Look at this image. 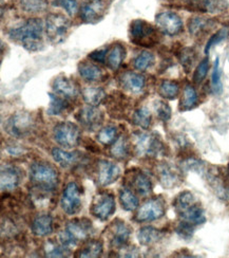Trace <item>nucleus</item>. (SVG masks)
<instances>
[{
	"instance_id": "obj_19",
	"label": "nucleus",
	"mask_w": 229,
	"mask_h": 258,
	"mask_svg": "<svg viewBox=\"0 0 229 258\" xmlns=\"http://www.w3.org/2000/svg\"><path fill=\"white\" fill-rule=\"evenodd\" d=\"M21 173L19 168L13 165H6L2 168L0 175V185L3 191L14 190L20 183Z\"/></svg>"
},
{
	"instance_id": "obj_21",
	"label": "nucleus",
	"mask_w": 229,
	"mask_h": 258,
	"mask_svg": "<svg viewBox=\"0 0 229 258\" xmlns=\"http://www.w3.org/2000/svg\"><path fill=\"white\" fill-rule=\"evenodd\" d=\"M178 215L180 216L181 220L189 222V223L193 224L194 227L195 225L203 224L206 221L205 211L198 201L191 204V206L188 207L187 209H185L184 211L180 212Z\"/></svg>"
},
{
	"instance_id": "obj_17",
	"label": "nucleus",
	"mask_w": 229,
	"mask_h": 258,
	"mask_svg": "<svg viewBox=\"0 0 229 258\" xmlns=\"http://www.w3.org/2000/svg\"><path fill=\"white\" fill-rule=\"evenodd\" d=\"M119 175H121V169L111 161L102 160L98 162L97 183L101 186H108L112 184L118 179Z\"/></svg>"
},
{
	"instance_id": "obj_36",
	"label": "nucleus",
	"mask_w": 229,
	"mask_h": 258,
	"mask_svg": "<svg viewBox=\"0 0 229 258\" xmlns=\"http://www.w3.org/2000/svg\"><path fill=\"white\" fill-rule=\"evenodd\" d=\"M103 253V243L100 240H91L88 243H86L83 248L76 253L78 257L83 258H93L101 256Z\"/></svg>"
},
{
	"instance_id": "obj_27",
	"label": "nucleus",
	"mask_w": 229,
	"mask_h": 258,
	"mask_svg": "<svg viewBox=\"0 0 229 258\" xmlns=\"http://www.w3.org/2000/svg\"><path fill=\"white\" fill-rule=\"evenodd\" d=\"M214 23L210 18L205 17H192L188 21V31L192 36H200L205 34L213 27Z\"/></svg>"
},
{
	"instance_id": "obj_22",
	"label": "nucleus",
	"mask_w": 229,
	"mask_h": 258,
	"mask_svg": "<svg viewBox=\"0 0 229 258\" xmlns=\"http://www.w3.org/2000/svg\"><path fill=\"white\" fill-rule=\"evenodd\" d=\"M79 73L87 82H100L105 78L104 71L90 61H83L79 64Z\"/></svg>"
},
{
	"instance_id": "obj_39",
	"label": "nucleus",
	"mask_w": 229,
	"mask_h": 258,
	"mask_svg": "<svg viewBox=\"0 0 229 258\" xmlns=\"http://www.w3.org/2000/svg\"><path fill=\"white\" fill-rule=\"evenodd\" d=\"M211 90L214 94H221L223 92V83L221 78L219 57L215 58L213 63L212 73H211Z\"/></svg>"
},
{
	"instance_id": "obj_16",
	"label": "nucleus",
	"mask_w": 229,
	"mask_h": 258,
	"mask_svg": "<svg viewBox=\"0 0 229 258\" xmlns=\"http://www.w3.org/2000/svg\"><path fill=\"white\" fill-rule=\"evenodd\" d=\"M64 231L78 244L79 241H84L90 237L93 232V228L92 223L88 219H74L67 223Z\"/></svg>"
},
{
	"instance_id": "obj_31",
	"label": "nucleus",
	"mask_w": 229,
	"mask_h": 258,
	"mask_svg": "<svg viewBox=\"0 0 229 258\" xmlns=\"http://www.w3.org/2000/svg\"><path fill=\"white\" fill-rule=\"evenodd\" d=\"M163 237V233L152 227L141 228L137 232V239L141 245H151L160 241Z\"/></svg>"
},
{
	"instance_id": "obj_20",
	"label": "nucleus",
	"mask_w": 229,
	"mask_h": 258,
	"mask_svg": "<svg viewBox=\"0 0 229 258\" xmlns=\"http://www.w3.org/2000/svg\"><path fill=\"white\" fill-rule=\"evenodd\" d=\"M119 83H121V85L127 91L134 94H138L144 90L146 80L143 75L132 71H127L121 74V77H119Z\"/></svg>"
},
{
	"instance_id": "obj_11",
	"label": "nucleus",
	"mask_w": 229,
	"mask_h": 258,
	"mask_svg": "<svg viewBox=\"0 0 229 258\" xmlns=\"http://www.w3.org/2000/svg\"><path fill=\"white\" fill-rule=\"evenodd\" d=\"M94 217L106 221L115 212V198L112 194H98L93 199L90 209Z\"/></svg>"
},
{
	"instance_id": "obj_6",
	"label": "nucleus",
	"mask_w": 229,
	"mask_h": 258,
	"mask_svg": "<svg viewBox=\"0 0 229 258\" xmlns=\"http://www.w3.org/2000/svg\"><path fill=\"white\" fill-rule=\"evenodd\" d=\"M35 128V119L28 111L15 112L6 124V131L9 135L15 138H24L29 136Z\"/></svg>"
},
{
	"instance_id": "obj_49",
	"label": "nucleus",
	"mask_w": 229,
	"mask_h": 258,
	"mask_svg": "<svg viewBox=\"0 0 229 258\" xmlns=\"http://www.w3.org/2000/svg\"><path fill=\"white\" fill-rule=\"evenodd\" d=\"M7 150L8 154H10L11 156H20L24 154V150L18 147H9Z\"/></svg>"
},
{
	"instance_id": "obj_8",
	"label": "nucleus",
	"mask_w": 229,
	"mask_h": 258,
	"mask_svg": "<svg viewBox=\"0 0 229 258\" xmlns=\"http://www.w3.org/2000/svg\"><path fill=\"white\" fill-rule=\"evenodd\" d=\"M166 213V203L162 196L154 197L147 200L141 206L135 215L137 222L155 221L162 218Z\"/></svg>"
},
{
	"instance_id": "obj_43",
	"label": "nucleus",
	"mask_w": 229,
	"mask_h": 258,
	"mask_svg": "<svg viewBox=\"0 0 229 258\" xmlns=\"http://www.w3.org/2000/svg\"><path fill=\"white\" fill-rule=\"evenodd\" d=\"M179 59H180V62L182 63V66L184 67V69L187 72L190 71L191 67L193 66L194 59H195L194 51L190 48H185V49L181 50V52L179 53Z\"/></svg>"
},
{
	"instance_id": "obj_29",
	"label": "nucleus",
	"mask_w": 229,
	"mask_h": 258,
	"mask_svg": "<svg viewBox=\"0 0 229 258\" xmlns=\"http://www.w3.org/2000/svg\"><path fill=\"white\" fill-rule=\"evenodd\" d=\"M131 183H132L134 189L140 196L146 197L152 192V182L149 177L146 174L141 173V171H137L132 176Z\"/></svg>"
},
{
	"instance_id": "obj_7",
	"label": "nucleus",
	"mask_w": 229,
	"mask_h": 258,
	"mask_svg": "<svg viewBox=\"0 0 229 258\" xmlns=\"http://www.w3.org/2000/svg\"><path fill=\"white\" fill-rule=\"evenodd\" d=\"M53 138L60 146L71 148L80 143L81 131L71 122H60L54 126Z\"/></svg>"
},
{
	"instance_id": "obj_5",
	"label": "nucleus",
	"mask_w": 229,
	"mask_h": 258,
	"mask_svg": "<svg viewBox=\"0 0 229 258\" xmlns=\"http://www.w3.org/2000/svg\"><path fill=\"white\" fill-rule=\"evenodd\" d=\"M46 35L52 44H61L67 38L71 21L61 14H50L46 19Z\"/></svg>"
},
{
	"instance_id": "obj_30",
	"label": "nucleus",
	"mask_w": 229,
	"mask_h": 258,
	"mask_svg": "<svg viewBox=\"0 0 229 258\" xmlns=\"http://www.w3.org/2000/svg\"><path fill=\"white\" fill-rule=\"evenodd\" d=\"M84 101L91 106H98L107 99L106 91L101 87H86L82 91Z\"/></svg>"
},
{
	"instance_id": "obj_1",
	"label": "nucleus",
	"mask_w": 229,
	"mask_h": 258,
	"mask_svg": "<svg viewBox=\"0 0 229 258\" xmlns=\"http://www.w3.org/2000/svg\"><path fill=\"white\" fill-rule=\"evenodd\" d=\"M46 25L39 18H30L18 27L10 29V39L16 41L30 52H36L43 48V34Z\"/></svg>"
},
{
	"instance_id": "obj_12",
	"label": "nucleus",
	"mask_w": 229,
	"mask_h": 258,
	"mask_svg": "<svg viewBox=\"0 0 229 258\" xmlns=\"http://www.w3.org/2000/svg\"><path fill=\"white\" fill-rule=\"evenodd\" d=\"M76 120L88 132H95L100 129L104 122V113L96 108V106L88 105L76 113Z\"/></svg>"
},
{
	"instance_id": "obj_40",
	"label": "nucleus",
	"mask_w": 229,
	"mask_h": 258,
	"mask_svg": "<svg viewBox=\"0 0 229 258\" xmlns=\"http://www.w3.org/2000/svg\"><path fill=\"white\" fill-rule=\"evenodd\" d=\"M117 137V129L115 126H106L102 128L97 135L98 142L104 145L111 144Z\"/></svg>"
},
{
	"instance_id": "obj_15",
	"label": "nucleus",
	"mask_w": 229,
	"mask_h": 258,
	"mask_svg": "<svg viewBox=\"0 0 229 258\" xmlns=\"http://www.w3.org/2000/svg\"><path fill=\"white\" fill-rule=\"evenodd\" d=\"M104 0H90L81 9V19L85 24L95 25L104 18L106 13Z\"/></svg>"
},
{
	"instance_id": "obj_3",
	"label": "nucleus",
	"mask_w": 229,
	"mask_h": 258,
	"mask_svg": "<svg viewBox=\"0 0 229 258\" xmlns=\"http://www.w3.org/2000/svg\"><path fill=\"white\" fill-rule=\"evenodd\" d=\"M134 149L138 157L157 158L165 152V146L157 133H136L134 135Z\"/></svg>"
},
{
	"instance_id": "obj_37",
	"label": "nucleus",
	"mask_w": 229,
	"mask_h": 258,
	"mask_svg": "<svg viewBox=\"0 0 229 258\" xmlns=\"http://www.w3.org/2000/svg\"><path fill=\"white\" fill-rule=\"evenodd\" d=\"M156 62V56L150 51H143L134 59V68L138 71H146L154 66Z\"/></svg>"
},
{
	"instance_id": "obj_25",
	"label": "nucleus",
	"mask_w": 229,
	"mask_h": 258,
	"mask_svg": "<svg viewBox=\"0 0 229 258\" xmlns=\"http://www.w3.org/2000/svg\"><path fill=\"white\" fill-rule=\"evenodd\" d=\"M52 157L56 163L64 168L72 167L81 161V156L79 153L65 152V150L60 148H53Z\"/></svg>"
},
{
	"instance_id": "obj_2",
	"label": "nucleus",
	"mask_w": 229,
	"mask_h": 258,
	"mask_svg": "<svg viewBox=\"0 0 229 258\" xmlns=\"http://www.w3.org/2000/svg\"><path fill=\"white\" fill-rule=\"evenodd\" d=\"M30 181L39 190L50 192L58 185V173L52 164L43 161H36L30 165Z\"/></svg>"
},
{
	"instance_id": "obj_41",
	"label": "nucleus",
	"mask_w": 229,
	"mask_h": 258,
	"mask_svg": "<svg viewBox=\"0 0 229 258\" xmlns=\"http://www.w3.org/2000/svg\"><path fill=\"white\" fill-rule=\"evenodd\" d=\"M229 36V28L228 27H224L222 29H220L219 31L214 33L209 39L207 41V44L205 46V54H208L209 51L216 45H219L221 41L225 40L227 37Z\"/></svg>"
},
{
	"instance_id": "obj_45",
	"label": "nucleus",
	"mask_w": 229,
	"mask_h": 258,
	"mask_svg": "<svg viewBox=\"0 0 229 258\" xmlns=\"http://www.w3.org/2000/svg\"><path fill=\"white\" fill-rule=\"evenodd\" d=\"M155 110L159 119L163 122H168L171 117L170 106L164 101H156Z\"/></svg>"
},
{
	"instance_id": "obj_47",
	"label": "nucleus",
	"mask_w": 229,
	"mask_h": 258,
	"mask_svg": "<svg viewBox=\"0 0 229 258\" xmlns=\"http://www.w3.org/2000/svg\"><path fill=\"white\" fill-rule=\"evenodd\" d=\"M193 232H194V225L186 221L182 220L177 227V233L184 239H190L192 237Z\"/></svg>"
},
{
	"instance_id": "obj_23",
	"label": "nucleus",
	"mask_w": 229,
	"mask_h": 258,
	"mask_svg": "<svg viewBox=\"0 0 229 258\" xmlns=\"http://www.w3.org/2000/svg\"><path fill=\"white\" fill-rule=\"evenodd\" d=\"M32 232L39 237H45L53 233V218L48 214L37 216L32 222Z\"/></svg>"
},
{
	"instance_id": "obj_44",
	"label": "nucleus",
	"mask_w": 229,
	"mask_h": 258,
	"mask_svg": "<svg viewBox=\"0 0 229 258\" xmlns=\"http://www.w3.org/2000/svg\"><path fill=\"white\" fill-rule=\"evenodd\" d=\"M208 70H209V59L206 57L200 61V63L198 64V67H196V69L193 73L194 84H198V85L201 84L207 77Z\"/></svg>"
},
{
	"instance_id": "obj_33",
	"label": "nucleus",
	"mask_w": 229,
	"mask_h": 258,
	"mask_svg": "<svg viewBox=\"0 0 229 258\" xmlns=\"http://www.w3.org/2000/svg\"><path fill=\"white\" fill-rule=\"evenodd\" d=\"M119 202L122 204V208L127 212H133L138 207V199L134 195L133 191L130 188L123 186L119 189Z\"/></svg>"
},
{
	"instance_id": "obj_4",
	"label": "nucleus",
	"mask_w": 229,
	"mask_h": 258,
	"mask_svg": "<svg viewBox=\"0 0 229 258\" xmlns=\"http://www.w3.org/2000/svg\"><path fill=\"white\" fill-rule=\"evenodd\" d=\"M129 39L136 46L154 47L159 40L158 31L147 21L135 19L129 27Z\"/></svg>"
},
{
	"instance_id": "obj_9",
	"label": "nucleus",
	"mask_w": 229,
	"mask_h": 258,
	"mask_svg": "<svg viewBox=\"0 0 229 258\" xmlns=\"http://www.w3.org/2000/svg\"><path fill=\"white\" fill-rule=\"evenodd\" d=\"M156 25L160 32L168 36L179 35L183 30L181 17L172 11H164L157 15Z\"/></svg>"
},
{
	"instance_id": "obj_26",
	"label": "nucleus",
	"mask_w": 229,
	"mask_h": 258,
	"mask_svg": "<svg viewBox=\"0 0 229 258\" xmlns=\"http://www.w3.org/2000/svg\"><path fill=\"white\" fill-rule=\"evenodd\" d=\"M50 103L48 107V114L57 116L63 114L65 111H68L71 107L70 102L68 99L62 98V96L56 94V93H49Z\"/></svg>"
},
{
	"instance_id": "obj_10",
	"label": "nucleus",
	"mask_w": 229,
	"mask_h": 258,
	"mask_svg": "<svg viewBox=\"0 0 229 258\" xmlns=\"http://www.w3.org/2000/svg\"><path fill=\"white\" fill-rule=\"evenodd\" d=\"M62 211L68 215L78 214L82 209V194L80 186L75 182H70L64 187L60 198Z\"/></svg>"
},
{
	"instance_id": "obj_32",
	"label": "nucleus",
	"mask_w": 229,
	"mask_h": 258,
	"mask_svg": "<svg viewBox=\"0 0 229 258\" xmlns=\"http://www.w3.org/2000/svg\"><path fill=\"white\" fill-rule=\"evenodd\" d=\"M20 9L29 14H40L46 12L49 7L48 0H18Z\"/></svg>"
},
{
	"instance_id": "obj_46",
	"label": "nucleus",
	"mask_w": 229,
	"mask_h": 258,
	"mask_svg": "<svg viewBox=\"0 0 229 258\" xmlns=\"http://www.w3.org/2000/svg\"><path fill=\"white\" fill-rule=\"evenodd\" d=\"M54 5L62 8L71 17H73L80 11L79 3L76 0H55Z\"/></svg>"
},
{
	"instance_id": "obj_38",
	"label": "nucleus",
	"mask_w": 229,
	"mask_h": 258,
	"mask_svg": "<svg viewBox=\"0 0 229 258\" xmlns=\"http://www.w3.org/2000/svg\"><path fill=\"white\" fill-rule=\"evenodd\" d=\"M151 112L147 107H140L136 109L132 115L133 124L140 127L141 129H148L151 125Z\"/></svg>"
},
{
	"instance_id": "obj_42",
	"label": "nucleus",
	"mask_w": 229,
	"mask_h": 258,
	"mask_svg": "<svg viewBox=\"0 0 229 258\" xmlns=\"http://www.w3.org/2000/svg\"><path fill=\"white\" fill-rule=\"evenodd\" d=\"M46 255L48 257H64L69 253V249L62 244H57L54 241H48L45 246Z\"/></svg>"
},
{
	"instance_id": "obj_18",
	"label": "nucleus",
	"mask_w": 229,
	"mask_h": 258,
	"mask_svg": "<svg viewBox=\"0 0 229 258\" xmlns=\"http://www.w3.org/2000/svg\"><path fill=\"white\" fill-rule=\"evenodd\" d=\"M52 89L54 93L68 100H73L80 94L79 86L72 79L63 77V75H59L54 79L52 82Z\"/></svg>"
},
{
	"instance_id": "obj_14",
	"label": "nucleus",
	"mask_w": 229,
	"mask_h": 258,
	"mask_svg": "<svg viewBox=\"0 0 229 258\" xmlns=\"http://www.w3.org/2000/svg\"><path fill=\"white\" fill-rule=\"evenodd\" d=\"M156 174L160 183L165 188H173L182 183L183 179L179 169L170 163H159L156 167Z\"/></svg>"
},
{
	"instance_id": "obj_24",
	"label": "nucleus",
	"mask_w": 229,
	"mask_h": 258,
	"mask_svg": "<svg viewBox=\"0 0 229 258\" xmlns=\"http://www.w3.org/2000/svg\"><path fill=\"white\" fill-rule=\"evenodd\" d=\"M125 54H126L125 47L122 44H119V42H116V44L111 46V48H109L108 50L107 57H106L107 66L111 70H117L123 63Z\"/></svg>"
},
{
	"instance_id": "obj_13",
	"label": "nucleus",
	"mask_w": 229,
	"mask_h": 258,
	"mask_svg": "<svg viewBox=\"0 0 229 258\" xmlns=\"http://www.w3.org/2000/svg\"><path fill=\"white\" fill-rule=\"evenodd\" d=\"M107 234L111 246L123 248V246H126L129 240L131 230L125 221L121 219H115L109 225V228L107 229Z\"/></svg>"
},
{
	"instance_id": "obj_28",
	"label": "nucleus",
	"mask_w": 229,
	"mask_h": 258,
	"mask_svg": "<svg viewBox=\"0 0 229 258\" xmlns=\"http://www.w3.org/2000/svg\"><path fill=\"white\" fill-rule=\"evenodd\" d=\"M198 101L199 96L198 93H196V90L194 89L193 86L187 84L183 90V94L180 101V110L188 111L193 109L194 107L198 105Z\"/></svg>"
},
{
	"instance_id": "obj_34",
	"label": "nucleus",
	"mask_w": 229,
	"mask_h": 258,
	"mask_svg": "<svg viewBox=\"0 0 229 258\" xmlns=\"http://www.w3.org/2000/svg\"><path fill=\"white\" fill-rule=\"evenodd\" d=\"M130 152V143L128 139L124 136H121L113 142V145L110 149L111 156L117 160L126 159L129 156Z\"/></svg>"
},
{
	"instance_id": "obj_35",
	"label": "nucleus",
	"mask_w": 229,
	"mask_h": 258,
	"mask_svg": "<svg viewBox=\"0 0 229 258\" xmlns=\"http://www.w3.org/2000/svg\"><path fill=\"white\" fill-rule=\"evenodd\" d=\"M159 92L162 98L166 100H174L177 99L180 92V86L178 82L171 80H164L159 88Z\"/></svg>"
},
{
	"instance_id": "obj_48",
	"label": "nucleus",
	"mask_w": 229,
	"mask_h": 258,
	"mask_svg": "<svg viewBox=\"0 0 229 258\" xmlns=\"http://www.w3.org/2000/svg\"><path fill=\"white\" fill-rule=\"evenodd\" d=\"M109 49H100V50H95L92 53L88 55V57L95 61V62H101L104 63L106 62V57H107V53Z\"/></svg>"
}]
</instances>
